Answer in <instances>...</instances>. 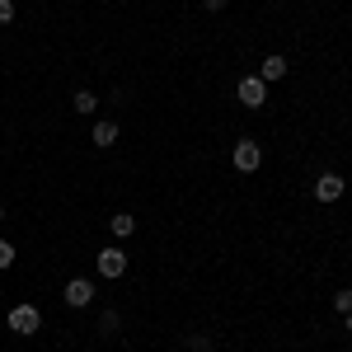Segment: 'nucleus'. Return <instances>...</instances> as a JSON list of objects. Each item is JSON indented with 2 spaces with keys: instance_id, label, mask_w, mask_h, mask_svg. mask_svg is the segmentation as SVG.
Segmentation results:
<instances>
[{
  "instance_id": "f257e3e1",
  "label": "nucleus",
  "mask_w": 352,
  "mask_h": 352,
  "mask_svg": "<svg viewBox=\"0 0 352 352\" xmlns=\"http://www.w3.org/2000/svg\"><path fill=\"white\" fill-rule=\"evenodd\" d=\"M5 324L28 338V333H38V329H43V310H38V305H28V300H19V305L5 315Z\"/></svg>"
},
{
  "instance_id": "f03ea898",
  "label": "nucleus",
  "mask_w": 352,
  "mask_h": 352,
  "mask_svg": "<svg viewBox=\"0 0 352 352\" xmlns=\"http://www.w3.org/2000/svg\"><path fill=\"white\" fill-rule=\"evenodd\" d=\"M230 160H235L240 174H254V169L263 164V146H258L254 136H244V141H235V155H230Z\"/></svg>"
},
{
  "instance_id": "7ed1b4c3",
  "label": "nucleus",
  "mask_w": 352,
  "mask_h": 352,
  "mask_svg": "<svg viewBox=\"0 0 352 352\" xmlns=\"http://www.w3.org/2000/svg\"><path fill=\"white\" fill-rule=\"evenodd\" d=\"M94 268H99V277H122V272H127V254H122V249H118V244H109V249H99V254H94Z\"/></svg>"
},
{
  "instance_id": "20e7f679",
  "label": "nucleus",
  "mask_w": 352,
  "mask_h": 352,
  "mask_svg": "<svg viewBox=\"0 0 352 352\" xmlns=\"http://www.w3.org/2000/svg\"><path fill=\"white\" fill-rule=\"evenodd\" d=\"M235 99H240L244 109H263V104H268V85L258 80V76H244V80L235 85Z\"/></svg>"
},
{
  "instance_id": "39448f33",
  "label": "nucleus",
  "mask_w": 352,
  "mask_h": 352,
  "mask_svg": "<svg viewBox=\"0 0 352 352\" xmlns=\"http://www.w3.org/2000/svg\"><path fill=\"white\" fill-rule=\"evenodd\" d=\"M343 192H348V179H338V174H333V169H329V174H320V179H315V202H338V197H343Z\"/></svg>"
},
{
  "instance_id": "423d86ee",
  "label": "nucleus",
  "mask_w": 352,
  "mask_h": 352,
  "mask_svg": "<svg viewBox=\"0 0 352 352\" xmlns=\"http://www.w3.org/2000/svg\"><path fill=\"white\" fill-rule=\"evenodd\" d=\"M61 296H66V305H71V310H85V305L94 300V282H89V277H71Z\"/></svg>"
},
{
  "instance_id": "0eeeda50",
  "label": "nucleus",
  "mask_w": 352,
  "mask_h": 352,
  "mask_svg": "<svg viewBox=\"0 0 352 352\" xmlns=\"http://www.w3.org/2000/svg\"><path fill=\"white\" fill-rule=\"evenodd\" d=\"M287 71H292V66H287V56H282V52H268V56H263V66H258L254 76H258L263 85H272V80H287Z\"/></svg>"
},
{
  "instance_id": "6e6552de",
  "label": "nucleus",
  "mask_w": 352,
  "mask_h": 352,
  "mask_svg": "<svg viewBox=\"0 0 352 352\" xmlns=\"http://www.w3.org/2000/svg\"><path fill=\"white\" fill-rule=\"evenodd\" d=\"M89 141H94L99 151H109V146H118V122H94V132H89Z\"/></svg>"
},
{
  "instance_id": "1a4fd4ad",
  "label": "nucleus",
  "mask_w": 352,
  "mask_h": 352,
  "mask_svg": "<svg viewBox=\"0 0 352 352\" xmlns=\"http://www.w3.org/2000/svg\"><path fill=\"white\" fill-rule=\"evenodd\" d=\"M109 230H113V240H127V235H136V217L113 212V217H109Z\"/></svg>"
},
{
  "instance_id": "9d476101",
  "label": "nucleus",
  "mask_w": 352,
  "mask_h": 352,
  "mask_svg": "<svg viewBox=\"0 0 352 352\" xmlns=\"http://www.w3.org/2000/svg\"><path fill=\"white\" fill-rule=\"evenodd\" d=\"M71 104H76V113H80V118H89V113L99 109V99H94L89 89H76V99H71Z\"/></svg>"
},
{
  "instance_id": "9b49d317",
  "label": "nucleus",
  "mask_w": 352,
  "mask_h": 352,
  "mask_svg": "<svg viewBox=\"0 0 352 352\" xmlns=\"http://www.w3.org/2000/svg\"><path fill=\"white\" fill-rule=\"evenodd\" d=\"M118 329H122V315H118V310H104V320H99V333H104V338H113Z\"/></svg>"
},
{
  "instance_id": "f8f14e48",
  "label": "nucleus",
  "mask_w": 352,
  "mask_h": 352,
  "mask_svg": "<svg viewBox=\"0 0 352 352\" xmlns=\"http://www.w3.org/2000/svg\"><path fill=\"white\" fill-rule=\"evenodd\" d=\"M333 310H338V315L352 310V287H338V292H333Z\"/></svg>"
},
{
  "instance_id": "ddd939ff",
  "label": "nucleus",
  "mask_w": 352,
  "mask_h": 352,
  "mask_svg": "<svg viewBox=\"0 0 352 352\" xmlns=\"http://www.w3.org/2000/svg\"><path fill=\"white\" fill-rule=\"evenodd\" d=\"M184 343H188V352H207V348H212V338H207V333H197V329H192Z\"/></svg>"
},
{
  "instance_id": "4468645a",
  "label": "nucleus",
  "mask_w": 352,
  "mask_h": 352,
  "mask_svg": "<svg viewBox=\"0 0 352 352\" xmlns=\"http://www.w3.org/2000/svg\"><path fill=\"white\" fill-rule=\"evenodd\" d=\"M14 258H19V254H14V244H10V240H0V272H5V268H14Z\"/></svg>"
},
{
  "instance_id": "2eb2a0df",
  "label": "nucleus",
  "mask_w": 352,
  "mask_h": 352,
  "mask_svg": "<svg viewBox=\"0 0 352 352\" xmlns=\"http://www.w3.org/2000/svg\"><path fill=\"white\" fill-rule=\"evenodd\" d=\"M0 24H14V0H0Z\"/></svg>"
},
{
  "instance_id": "dca6fc26",
  "label": "nucleus",
  "mask_w": 352,
  "mask_h": 352,
  "mask_svg": "<svg viewBox=\"0 0 352 352\" xmlns=\"http://www.w3.org/2000/svg\"><path fill=\"white\" fill-rule=\"evenodd\" d=\"M202 5H207V10H212V14H221V10H226V5H230V0H202Z\"/></svg>"
},
{
  "instance_id": "f3484780",
  "label": "nucleus",
  "mask_w": 352,
  "mask_h": 352,
  "mask_svg": "<svg viewBox=\"0 0 352 352\" xmlns=\"http://www.w3.org/2000/svg\"><path fill=\"white\" fill-rule=\"evenodd\" d=\"M343 320H348V324H343V329H348V333H352V310H348V315H343Z\"/></svg>"
},
{
  "instance_id": "a211bd4d",
  "label": "nucleus",
  "mask_w": 352,
  "mask_h": 352,
  "mask_svg": "<svg viewBox=\"0 0 352 352\" xmlns=\"http://www.w3.org/2000/svg\"><path fill=\"white\" fill-rule=\"evenodd\" d=\"M0 221H5V202H0Z\"/></svg>"
},
{
  "instance_id": "6ab92c4d",
  "label": "nucleus",
  "mask_w": 352,
  "mask_h": 352,
  "mask_svg": "<svg viewBox=\"0 0 352 352\" xmlns=\"http://www.w3.org/2000/svg\"><path fill=\"white\" fill-rule=\"evenodd\" d=\"M348 258H352V249H348Z\"/></svg>"
},
{
  "instance_id": "aec40b11",
  "label": "nucleus",
  "mask_w": 352,
  "mask_h": 352,
  "mask_svg": "<svg viewBox=\"0 0 352 352\" xmlns=\"http://www.w3.org/2000/svg\"><path fill=\"white\" fill-rule=\"evenodd\" d=\"M207 352H217V348H207Z\"/></svg>"
}]
</instances>
